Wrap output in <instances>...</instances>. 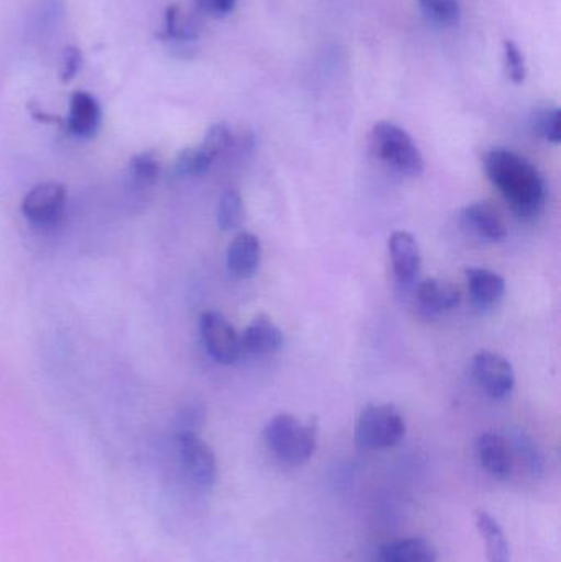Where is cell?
I'll return each mask as SVG.
<instances>
[{"mask_svg":"<svg viewBox=\"0 0 561 562\" xmlns=\"http://www.w3.org/2000/svg\"><path fill=\"white\" fill-rule=\"evenodd\" d=\"M487 177L520 220H534L546 206L547 184L527 158L507 148H494L484 160Z\"/></svg>","mask_w":561,"mask_h":562,"instance_id":"6da1fadb","label":"cell"},{"mask_svg":"<svg viewBox=\"0 0 561 562\" xmlns=\"http://www.w3.org/2000/svg\"><path fill=\"white\" fill-rule=\"evenodd\" d=\"M263 438L280 461L300 465L305 464L315 452L318 428L315 423H302L295 416L279 415L270 419Z\"/></svg>","mask_w":561,"mask_h":562,"instance_id":"7a4b0ae2","label":"cell"},{"mask_svg":"<svg viewBox=\"0 0 561 562\" xmlns=\"http://www.w3.org/2000/svg\"><path fill=\"white\" fill-rule=\"evenodd\" d=\"M371 148L379 160L408 177L424 173L425 161L414 138L392 122H378L371 131Z\"/></svg>","mask_w":561,"mask_h":562,"instance_id":"3957f363","label":"cell"},{"mask_svg":"<svg viewBox=\"0 0 561 562\" xmlns=\"http://www.w3.org/2000/svg\"><path fill=\"white\" fill-rule=\"evenodd\" d=\"M405 419L394 405H368L356 423V442L364 449H389L405 436Z\"/></svg>","mask_w":561,"mask_h":562,"instance_id":"277c9868","label":"cell"},{"mask_svg":"<svg viewBox=\"0 0 561 562\" xmlns=\"http://www.w3.org/2000/svg\"><path fill=\"white\" fill-rule=\"evenodd\" d=\"M177 449L181 468L194 485L211 488L216 484V456L197 431L180 429L177 435Z\"/></svg>","mask_w":561,"mask_h":562,"instance_id":"5b68a950","label":"cell"},{"mask_svg":"<svg viewBox=\"0 0 561 562\" xmlns=\"http://www.w3.org/2000/svg\"><path fill=\"white\" fill-rule=\"evenodd\" d=\"M66 200L68 198L63 184L55 181L36 184L23 198V216L38 227L56 226L65 216Z\"/></svg>","mask_w":561,"mask_h":562,"instance_id":"8992f818","label":"cell"},{"mask_svg":"<svg viewBox=\"0 0 561 562\" xmlns=\"http://www.w3.org/2000/svg\"><path fill=\"white\" fill-rule=\"evenodd\" d=\"M201 339L207 353L216 362L231 366L239 359L243 353L240 337L236 329L231 326L229 321L216 311H207L200 319Z\"/></svg>","mask_w":561,"mask_h":562,"instance_id":"52a82bcc","label":"cell"},{"mask_svg":"<svg viewBox=\"0 0 561 562\" xmlns=\"http://www.w3.org/2000/svg\"><path fill=\"white\" fill-rule=\"evenodd\" d=\"M473 375L481 389L494 400L506 398L516 385V376L509 360L487 350L474 356Z\"/></svg>","mask_w":561,"mask_h":562,"instance_id":"ba28073f","label":"cell"},{"mask_svg":"<svg viewBox=\"0 0 561 562\" xmlns=\"http://www.w3.org/2000/svg\"><path fill=\"white\" fill-rule=\"evenodd\" d=\"M102 112L98 99L89 92L78 91L69 101L68 119L66 127L68 132L78 138H92L101 127Z\"/></svg>","mask_w":561,"mask_h":562,"instance_id":"9c48e42d","label":"cell"},{"mask_svg":"<svg viewBox=\"0 0 561 562\" xmlns=\"http://www.w3.org/2000/svg\"><path fill=\"white\" fill-rule=\"evenodd\" d=\"M198 36H200V22L197 16L184 13L178 5L168 7L160 38L177 52L188 53L193 49V43L197 42Z\"/></svg>","mask_w":561,"mask_h":562,"instance_id":"30bf717a","label":"cell"},{"mask_svg":"<svg viewBox=\"0 0 561 562\" xmlns=\"http://www.w3.org/2000/svg\"><path fill=\"white\" fill-rule=\"evenodd\" d=\"M389 252H391L392 269L395 279L408 284L415 280L420 270L422 256L417 240L408 233H394L389 239Z\"/></svg>","mask_w":561,"mask_h":562,"instance_id":"8fae6325","label":"cell"},{"mask_svg":"<svg viewBox=\"0 0 561 562\" xmlns=\"http://www.w3.org/2000/svg\"><path fill=\"white\" fill-rule=\"evenodd\" d=\"M259 239L250 233H239L227 249V269L240 280L253 279L260 266Z\"/></svg>","mask_w":561,"mask_h":562,"instance_id":"7c38bea8","label":"cell"},{"mask_svg":"<svg viewBox=\"0 0 561 562\" xmlns=\"http://www.w3.org/2000/svg\"><path fill=\"white\" fill-rule=\"evenodd\" d=\"M478 458L494 477L506 479L513 472L514 458L509 442L496 432H486L478 439Z\"/></svg>","mask_w":561,"mask_h":562,"instance_id":"4fadbf2b","label":"cell"},{"mask_svg":"<svg viewBox=\"0 0 561 562\" xmlns=\"http://www.w3.org/2000/svg\"><path fill=\"white\" fill-rule=\"evenodd\" d=\"M283 334L272 319L266 316L256 317L240 336L243 350L250 353L276 352L282 347Z\"/></svg>","mask_w":561,"mask_h":562,"instance_id":"5bb4252c","label":"cell"},{"mask_svg":"<svg viewBox=\"0 0 561 562\" xmlns=\"http://www.w3.org/2000/svg\"><path fill=\"white\" fill-rule=\"evenodd\" d=\"M417 300L422 310L430 314L455 310L460 304L461 293L457 286L441 280H425L418 284Z\"/></svg>","mask_w":561,"mask_h":562,"instance_id":"9a60e30c","label":"cell"},{"mask_svg":"<svg viewBox=\"0 0 561 562\" xmlns=\"http://www.w3.org/2000/svg\"><path fill=\"white\" fill-rule=\"evenodd\" d=\"M464 276H467L468 290L476 306H494L504 296L506 281L497 273L486 269H468Z\"/></svg>","mask_w":561,"mask_h":562,"instance_id":"2e32d148","label":"cell"},{"mask_svg":"<svg viewBox=\"0 0 561 562\" xmlns=\"http://www.w3.org/2000/svg\"><path fill=\"white\" fill-rule=\"evenodd\" d=\"M65 0H38L30 10V35L36 40L52 35L65 19Z\"/></svg>","mask_w":561,"mask_h":562,"instance_id":"e0dca14e","label":"cell"},{"mask_svg":"<svg viewBox=\"0 0 561 562\" xmlns=\"http://www.w3.org/2000/svg\"><path fill=\"white\" fill-rule=\"evenodd\" d=\"M379 557L388 562H437V548L424 538L394 541L382 548Z\"/></svg>","mask_w":561,"mask_h":562,"instance_id":"ac0fdd59","label":"cell"},{"mask_svg":"<svg viewBox=\"0 0 561 562\" xmlns=\"http://www.w3.org/2000/svg\"><path fill=\"white\" fill-rule=\"evenodd\" d=\"M464 221L484 239L500 243L506 239L507 229L497 211L486 203L471 204L464 210Z\"/></svg>","mask_w":561,"mask_h":562,"instance_id":"d6986e66","label":"cell"},{"mask_svg":"<svg viewBox=\"0 0 561 562\" xmlns=\"http://www.w3.org/2000/svg\"><path fill=\"white\" fill-rule=\"evenodd\" d=\"M476 527L486 543L487 560L490 562H509V544H507L506 535L500 524L487 512H478Z\"/></svg>","mask_w":561,"mask_h":562,"instance_id":"ffe728a7","label":"cell"},{"mask_svg":"<svg viewBox=\"0 0 561 562\" xmlns=\"http://www.w3.org/2000/svg\"><path fill=\"white\" fill-rule=\"evenodd\" d=\"M418 3L431 25L450 29L460 22V0H418Z\"/></svg>","mask_w":561,"mask_h":562,"instance_id":"44dd1931","label":"cell"},{"mask_svg":"<svg viewBox=\"0 0 561 562\" xmlns=\"http://www.w3.org/2000/svg\"><path fill=\"white\" fill-rule=\"evenodd\" d=\"M214 158L201 145L194 148H187L175 160L173 173L180 178L201 177V175L210 170Z\"/></svg>","mask_w":561,"mask_h":562,"instance_id":"7402d4cb","label":"cell"},{"mask_svg":"<svg viewBox=\"0 0 561 562\" xmlns=\"http://www.w3.org/2000/svg\"><path fill=\"white\" fill-rule=\"evenodd\" d=\"M532 127L539 137L550 144L561 142V114L559 108H542L532 117Z\"/></svg>","mask_w":561,"mask_h":562,"instance_id":"603a6c76","label":"cell"},{"mask_svg":"<svg viewBox=\"0 0 561 562\" xmlns=\"http://www.w3.org/2000/svg\"><path fill=\"white\" fill-rule=\"evenodd\" d=\"M243 221V198L236 190L226 191L217 207V226L221 231H233Z\"/></svg>","mask_w":561,"mask_h":562,"instance_id":"cb8c5ba5","label":"cell"},{"mask_svg":"<svg viewBox=\"0 0 561 562\" xmlns=\"http://www.w3.org/2000/svg\"><path fill=\"white\" fill-rule=\"evenodd\" d=\"M160 164L152 151H144L132 158L131 177L138 187H150L157 181Z\"/></svg>","mask_w":561,"mask_h":562,"instance_id":"d4e9b609","label":"cell"},{"mask_svg":"<svg viewBox=\"0 0 561 562\" xmlns=\"http://www.w3.org/2000/svg\"><path fill=\"white\" fill-rule=\"evenodd\" d=\"M201 147L211 155V157L216 160L220 155H223L224 151L229 150L231 145H233V132L227 125L216 124L206 132L204 135L203 142H201Z\"/></svg>","mask_w":561,"mask_h":562,"instance_id":"484cf974","label":"cell"},{"mask_svg":"<svg viewBox=\"0 0 561 562\" xmlns=\"http://www.w3.org/2000/svg\"><path fill=\"white\" fill-rule=\"evenodd\" d=\"M504 63H506V71L510 81L516 85L524 82L527 76L526 56L517 43L510 42V40L504 43Z\"/></svg>","mask_w":561,"mask_h":562,"instance_id":"4316f807","label":"cell"},{"mask_svg":"<svg viewBox=\"0 0 561 562\" xmlns=\"http://www.w3.org/2000/svg\"><path fill=\"white\" fill-rule=\"evenodd\" d=\"M82 65V55L79 52L78 46H68L65 48L61 55V71H59V76H61L63 82L71 81L76 75H78L79 69H81Z\"/></svg>","mask_w":561,"mask_h":562,"instance_id":"83f0119b","label":"cell"},{"mask_svg":"<svg viewBox=\"0 0 561 562\" xmlns=\"http://www.w3.org/2000/svg\"><path fill=\"white\" fill-rule=\"evenodd\" d=\"M237 0H198L201 12L214 19H223L229 15L236 7Z\"/></svg>","mask_w":561,"mask_h":562,"instance_id":"f1b7e54d","label":"cell"},{"mask_svg":"<svg viewBox=\"0 0 561 562\" xmlns=\"http://www.w3.org/2000/svg\"><path fill=\"white\" fill-rule=\"evenodd\" d=\"M378 562H388V561L382 560V558H381V557H379V561H378Z\"/></svg>","mask_w":561,"mask_h":562,"instance_id":"f546056e","label":"cell"}]
</instances>
